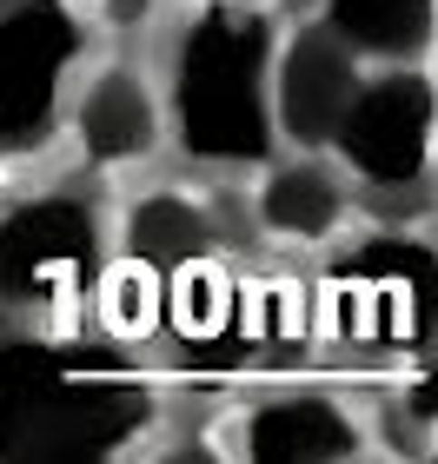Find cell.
<instances>
[{"label":"cell","mask_w":438,"mask_h":464,"mask_svg":"<svg viewBox=\"0 0 438 464\" xmlns=\"http://www.w3.org/2000/svg\"><path fill=\"white\" fill-rule=\"evenodd\" d=\"M319 27L346 53L372 60H419L432 47V0H326Z\"/></svg>","instance_id":"11"},{"label":"cell","mask_w":438,"mask_h":464,"mask_svg":"<svg viewBox=\"0 0 438 464\" xmlns=\"http://www.w3.org/2000/svg\"><path fill=\"white\" fill-rule=\"evenodd\" d=\"M359 445H365L359 418L319 392L266 398L239 425V451L259 464H339V458H359Z\"/></svg>","instance_id":"8"},{"label":"cell","mask_w":438,"mask_h":464,"mask_svg":"<svg viewBox=\"0 0 438 464\" xmlns=\"http://www.w3.org/2000/svg\"><path fill=\"white\" fill-rule=\"evenodd\" d=\"M346 179L319 160H292V166H273L259 186V219L266 232H279L292 246H319L346 226Z\"/></svg>","instance_id":"10"},{"label":"cell","mask_w":438,"mask_h":464,"mask_svg":"<svg viewBox=\"0 0 438 464\" xmlns=\"http://www.w3.org/2000/svg\"><path fill=\"white\" fill-rule=\"evenodd\" d=\"M166 113L193 160L266 166L273 160V20L246 0H213L180 27Z\"/></svg>","instance_id":"1"},{"label":"cell","mask_w":438,"mask_h":464,"mask_svg":"<svg viewBox=\"0 0 438 464\" xmlns=\"http://www.w3.org/2000/svg\"><path fill=\"white\" fill-rule=\"evenodd\" d=\"M352 87H359V60H352L326 27L292 34L286 47H273V133L292 146H332Z\"/></svg>","instance_id":"7"},{"label":"cell","mask_w":438,"mask_h":464,"mask_svg":"<svg viewBox=\"0 0 438 464\" xmlns=\"http://www.w3.org/2000/svg\"><path fill=\"white\" fill-rule=\"evenodd\" d=\"M146 14H153V0H107V20H113V27H140Z\"/></svg>","instance_id":"15"},{"label":"cell","mask_w":438,"mask_h":464,"mask_svg":"<svg viewBox=\"0 0 438 464\" xmlns=\"http://www.w3.org/2000/svg\"><path fill=\"white\" fill-rule=\"evenodd\" d=\"M213 252V226H206V213L193 199H180V193H146L133 213H127V259L140 266H153L160 279L173 266H193Z\"/></svg>","instance_id":"12"},{"label":"cell","mask_w":438,"mask_h":464,"mask_svg":"<svg viewBox=\"0 0 438 464\" xmlns=\"http://www.w3.org/2000/svg\"><path fill=\"white\" fill-rule=\"evenodd\" d=\"M100 272H107V246L87 199L47 193L0 219V305L7 312L60 325L80 305H93Z\"/></svg>","instance_id":"3"},{"label":"cell","mask_w":438,"mask_h":464,"mask_svg":"<svg viewBox=\"0 0 438 464\" xmlns=\"http://www.w3.org/2000/svg\"><path fill=\"white\" fill-rule=\"evenodd\" d=\"M173 279V325L180 332H193V339H206V332H219L226 319H233V279H226L219 266H173L166 272Z\"/></svg>","instance_id":"13"},{"label":"cell","mask_w":438,"mask_h":464,"mask_svg":"<svg viewBox=\"0 0 438 464\" xmlns=\"http://www.w3.org/2000/svg\"><path fill=\"white\" fill-rule=\"evenodd\" d=\"M87 27L67 0H0V153H40L60 126Z\"/></svg>","instance_id":"4"},{"label":"cell","mask_w":438,"mask_h":464,"mask_svg":"<svg viewBox=\"0 0 438 464\" xmlns=\"http://www.w3.org/2000/svg\"><path fill=\"white\" fill-rule=\"evenodd\" d=\"M73 126L93 166H127L160 146V100L133 67H100L73 107Z\"/></svg>","instance_id":"9"},{"label":"cell","mask_w":438,"mask_h":464,"mask_svg":"<svg viewBox=\"0 0 438 464\" xmlns=\"http://www.w3.org/2000/svg\"><path fill=\"white\" fill-rule=\"evenodd\" d=\"M153 425V392L93 378L40 345L0 352V464H93Z\"/></svg>","instance_id":"2"},{"label":"cell","mask_w":438,"mask_h":464,"mask_svg":"<svg viewBox=\"0 0 438 464\" xmlns=\"http://www.w3.org/2000/svg\"><path fill=\"white\" fill-rule=\"evenodd\" d=\"M332 146L365 186H419L432 166V73L392 60V73L359 80L332 126Z\"/></svg>","instance_id":"5"},{"label":"cell","mask_w":438,"mask_h":464,"mask_svg":"<svg viewBox=\"0 0 438 464\" xmlns=\"http://www.w3.org/2000/svg\"><path fill=\"white\" fill-rule=\"evenodd\" d=\"M93 305H100V319H107L113 332H146L160 319V272L140 266V259H127L120 272H100Z\"/></svg>","instance_id":"14"},{"label":"cell","mask_w":438,"mask_h":464,"mask_svg":"<svg viewBox=\"0 0 438 464\" xmlns=\"http://www.w3.org/2000/svg\"><path fill=\"white\" fill-rule=\"evenodd\" d=\"M425 292H432V252L379 239L339 266V325L359 332V339H385V345H399V339L432 345Z\"/></svg>","instance_id":"6"}]
</instances>
